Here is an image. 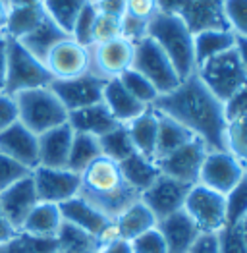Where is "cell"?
<instances>
[{"mask_svg": "<svg viewBox=\"0 0 247 253\" xmlns=\"http://www.w3.org/2000/svg\"><path fill=\"white\" fill-rule=\"evenodd\" d=\"M153 108L166 114L199 137L208 151H226V114L218 101L197 74L182 80L174 91L159 95Z\"/></svg>", "mask_w": 247, "mask_h": 253, "instance_id": "obj_1", "label": "cell"}, {"mask_svg": "<svg viewBox=\"0 0 247 253\" xmlns=\"http://www.w3.org/2000/svg\"><path fill=\"white\" fill-rule=\"evenodd\" d=\"M80 176L82 186L78 195L83 197L87 203H91L112 222L129 205L139 201V193L125 182L120 165L103 155L95 159Z\"/></svg>", "mask_w": 247, "mask_h": 253, "instance_id": "obj_2", "label": "cell"}, {"mask_svg": "<svg viewBox=\"0 0 247 253\" xmlns=\"http://www.w3.org/2000/svg\"><path fill=\"white\" fill-rule=\"evenodd\" d=\"M147 35L157 42L170 58L180 80L195 74V54H193V35L178 16L159 12L149 21Z\"/></svg>", "mask_w": 247, "mask_h": 253, "instance_id": "obj_3", "label": "cell"}, {"mask_svg": "<svg viewBox=\"0 0 247 253\" xmlns=\"http://www.w3.org/2000/svg\"><path fill=\"white\" fill-rule=\"evenodd\" d=\"M18 120L35 135L68 122V110L50 87H37L21 91L16 97Z\"/></svg>", "mask_w": 247, "mask_h": 253, "instance_id": "obj_4", "label": "cell"}, {"mask_svg": "<svg viewBox=\"0 0 247 253\" xmlns=\"http://www.w3.org/2000/svg\"><path fill=\"white\" fill-rule=\"evenodd\" d=\"M8 39V37H6ZM54 82L44 62L35 58L20 41L8 39V70H6V85L4 95L16 97L21 91L48 87Z\"/></svg>", "mask_w": 247, "mask_h": 253, "instance_id": "obj_5", "label": "cell"}, {"mask_svg": "<svg viewBox=\"0 0 247 253\" xmlns=\"http://www.w3.org/2000/svg\"><path fill=\"white\" fill-rule=\"evenodd\" d=\"M195 74L206 85V89L222 103H226L247 82V70L240 60L236 48H230L226 52L206 60L195 70Z\"/></svg>", "mask_w": 247, "mask_h": 253, "instance_id": "obj_6", "label": "cell"}, {"mask_svg": "<svg viewBox=\"0 0 247 253\" xmlns=\"http://www.w3.org/2000/svg\"><path fill=\"white\" fill-rule=\"evenodd\" d=\"M131 68L137 70L139 74H143L145 78L155 85L159 95H166L182 84V80H180L178 72L174 70L170 58L151 37H147V39L135 44V54H133V66Z\"/></svg>", "mask_w": 247, "mask_h": 253, "instance_id": "obj_7", "label": "cell"}, {"mask_svg": "<svg viewBox=\"0 0 247 253\" xmlns=\"http://www.w3.org/2000/svg\"><path fill=\"white\" fill-rule=\"evenodd\" d=\"M184 211L201 232L216 234L226 226V199L222 193L201 184L191 186L185 197Z\"/></svg>", "mask_w": 247, "mask_h": 253, "instance_id": "obj_8", "label": "cell"}, {"mask_svg": "<svg viewBox=\"0 0 247 253\" xmlns=\"http://www.w3.org/2000/svg\"><path fill=\"white\" fill-rule=\"evenodd\" d=\"M206 153L208 149L205 143L199 137H193L184 147L176 149L174 153L166 155L155 163L161 170V174L174 178L187 186H195L199 182V174H201V167L205 163Z\"/></svg>", "mask_w": 247, "mask_h": 253, "instance_id": "obj_9", "label": "cell"}, {"mask_svg": "<svg viewBox=\"0 0 247 253\" xmlns=\"http://www.w3.org/2000/svg\"><path fill=\"white\" fill-rule=\"evenodd\" d=\"M135 44L125 41L124 37H116L112 41L93 44L91 46V74L101 80H118L124 72L133 66Z\"/></svg>", "mask_w": 247, "mask_h": 253, "instance_id": "obj_10", "label": "cell"}, {"mask_svg": "<svg viewBox=\"0 0 247 253\" xmlns=\"http://www.w3.org/2000/svg\"><path fill=\"white\" fill-rule=\"evenodd\" d=\"M37 197L42 203L62 205L64 201L76 197L80 193L82 176L68 169H46L37 167L31 172Z\"/></svg>", "mask_w": 247, "mask_h": 253, "instance_id": "obj_11", "label": "cell"}, {"mask_svg": "<svg viewBox=\"0 0 247 253\" xmlns=\"http://www.w3.org/2000/svg\"><path fill=\"white\" fill-rule=\"evenodd\" d=\"M44 66L54 80H74L91 72V48L72 37L60 41L44 58Z\"/></svg>", "mask_w": 247, "mask_h": 253, "instance_id": "obj_12", "label": "cell"}, {"mask_svg": "<svg viewBox=\"0 0 247 253\" xmlns=\"http://www.w3.org/2000/svg\"><path fill=\"white\" fill-rule=\"evenodd\" d=\"M244 176H246V167L232 153H228V151H208L205 157V163L201 167V174H199L197 184L226 195Z\"/></svg>", "mask_w": 247, "mask_h": 253, "instance_id": "obj_13", "label": "cell"}, {"mask_svg": "<svg viewBox=\"0 0 247 253\" xmlns=\"http://www.w3.org/2000/svg\"><path fill=\"white\" fill-rule=\"evenodd\" d=\"M104 80L99 76L87 72L80 78L74 80H54L48 85L52 89V93L60 99V103L68 112L85 108V106L103 103V89Z\"/></svg>", "mask_w": 247, "mask_h": 253, "instance_id": "obj_14", "label": "cell"}, {"mask_svg": "<svg viewBox=\"0 0 247 253\" xmlns=\"http://www.w3.org/2000/svg\"><path fill=\"white\" fill-rule=\"evenodd\" d=\"M189 190H191V186L161 174L155 180V184L139 195V199L143 201L145 207L155 214V218L159 222L166 216L184 209L185 197H187Z\"/></svg>", "mask_w": 247, "mask_h": 253, "instance_id": "obj_15", "label": "cell"}, {"mask_svg": "<svg viewBox=\"0 0 247 253\" xmlns=\"http://www.w3.org/2000/svg\"><path fill=\"white\" fill-rule=\"evenodd\" d=\"M174 16L184 21L191 35L230 29L224 12V0H184Z\"/></svg>", "mask_w": 247, "mask_h": 253, "instance_id": "obj_16", "label": "cell"}, {"mask_svg": "<svg viewBox=\"0 0 247 253\" xmlns=\"http://www.w3.org/2000/svg\"><path fill=\"white\" fill-rule=\"evenodd\" d=\"M37 203H39V197H37L31 174L18 180L16 184H12L8 190L0 193V209L18 232H21L25 218L35 209Z\"/></svg>", "mask_w": 247, "mask_h": 253, "instance_id": "obj_17", "label": "cell"}, {"mask_svg": "<svg viewBox=\"0 0 247 253\" xmlns=\"http://www.w3.org/2000/svg\"><path fill=\"white\" fill-rule=\"evenodd\" d=\"M0 151L25 169L39 167V135L27 129L20 120L0 133Z\"/></svg>", "mask_w": 247, "mask_h": 253, "instance_id": "obj_18", "label": "cell"}, {"mask_svg": "<svg viewBox=\"0 0 247 253\" xmlns=\"http://www.w3.org/2000/svg\"><path fill=\"white\" fill-rule=\"evenodd\" d=\"M58 207H60L62 220L64 222H68V224L83 230V232L95 236L97 240H101L103 234L114 224L110 218H106L103 212L97 211L91 203H87L80 195L64 201Z\"/></svg>", "mask_w": 247, "mask_h": 253, "instance_id": "obj_19", "label": "cell"}, {"mask_svg": "<svg viewBox=\"0 0 247 253\" xmlns=\"http://www.w3.org/2000/svg\"><path fill=\"white\" fill-rule=\"evenodd\" d=\"M157 228L165 238L168 253H189L193 242L201 234L197 224L189 218V214L184 209L166 216L163 220H159Z\"/></svg>", "mask_w": 247, "mask_h": 253, "instance_id": "obj_20", "label": "cell"}, {"mask_svg": "<svg viewBox=\"0 0 247 253\" xmlns=\"http://www.w3.org/2000/svg\"><path fill=\"white\" fill-rule=\"evenodd\" d=\"M72 139H74V129L68 126V122L41 133L39 135V167L66 169Z\"/></svg>", "mask_w": 247, "mask_h": 253, "instance_id": "obj_21", "label": "cell"}, {"mask_svg": "<svg viewBox=\"0 0 247 253\" xmlns=\"http://www.w3.org/2000/svg\"><path fill=\"white\" fill-rule=\"evenodd\" d=\"M103 103L110 110V114L116 118L118 124H129L137 116H141L145 110L149 108L147 105L139 103L125 87L120 80H108L103 89Z\"/></svg>", "mask_w": 247, "mask_h": 253, "instance_id": "obj_22", "label": "cell"}, {"mask_svg": "<svg viewBox=\"0 0 247 253\" xmlns=\"http://www.w3.org/2000/svg\"><path fill=\"white\" fill-rule=\"evenodd\" d=\"M68 126L78 133H89V135L101 137L104 133L112 131L114 127H118L120 124L110 114V110L106 108L104 103H97V105L68 112Z\"/></svg>", "mask_w": 247, "mask_h": 253, "instance_id": "obj_23", "label": "cell"}, {"mask_svg": "<svg viewBox=\"0 0 247 253\" xmlns=\"http://www.w3.org/2000/svg\"><path fill=\"white\" fill-rule=\"evenodd\" d=\"M62 212L60 207L54 203H42L39 201L35 209L29 212L25 218L21 232L35 236V238H44V240H54L62 226Z\"/></svg>", "mask_w": 247, "mask_h": 253, "instance_id": "obj_24", "label": "cell"}, {"mask_svg": "<svg viewBox=\"0 0 247 253\" xmlns=\"http://www.w3.org/2000/svg\"><path fill=\"white\" fill-rule=\"evenodd\" d=\"M127 133L131 137V143L135 153L149 157L155 161V147H157V129H159V116L153 106H149L141 116L125 124Z\"/></svg>", "mask_w": 247, "mask_h": 253, "instance_id": "obj_25", "label": "cell"}, {"mask_svg": "<svg viewBox=\"0 0 247 253\" xmlns=\"http://www.w3.org/2000/svg\"><path fill=\"white\" fill-rule=\"evenodd\" d=\"M68 37H70V35H68L64 29H60L48 16H44V20H42L29 35H25L23 39H20V42L35 56V58H39L41 62H44L46 54H48L58 42L64 41V39H68Z\"/></svg>", "mask_w": 247, "mask_h": 253, "instance_id": "obj_26", "label": "cell"}, {"mask_svg": "<svg viewBox=\"0 0 247 253\" xmlns=\"http://www.w3.org/2000/svg\"><path fill=\"white\" fill-rule=\"evenodd\" d=\"M157 226V218L155 214L149 211L143 205V201H135L133 205H129L125 211L114 220V228L118 232V238H122L125 242L135 240L137 236L151 230Z\"/></svg>", "mask_w": 247, "mask_h": 253, "instance_id": "obj_27", "label": "cell"}, {"mask_svg": "<svg viewBox=\"0 0 247 253\" xmlns=\"http://www.w3.org/2000/svg\"><path fill=\"white\" fill-rule=\"evenodd\" d=\"M118 165H120V170H122L125 182L139 195L147 188H151L155 184V180L161 176V170L157 167V163L153 159H149V157L139 155V153L129 155L125 161L118 163Z\"/></svg>", "mask_w": 247, "mask_h": 253, "instance_id": "obj_28", "label": "cell"}, {"mask_svg": "<svg viewBox=\"0 0 247 253\" xmlns=\"http://www.w3.org/2000/svg\"><path fill=\"white\" fill-rule=\"evenodd\" d=\"M157 116H159V129H157L155 161L174 153L176 149L184 147L185 143H189L195 137L187 127H184L180 122H176L174 118L161 114V112H157Z\"/></svg>", "mask_w": 247, "mask_h": 253, "instance_id": "obj_29", "label": "cell"}, {"mask_svg": "<svg viewBox=\"0 0 247 253\" xmlns=\"http://www.w3.org/2000/svg\"><path fill=\"white\" fill-rule=\"evenodd\" d=\"M236 35L224 29V31H203L193 35V54H195V70L205 64L206 60L234 48Z\"/></svg>", "mask_w": 247, "mask_h": 253, "instance_id": "obj_30", "label": "cell"}, {"mask_svg": "<svg viewBox=\"0 0 247 253\" xmlns=\"http://www.w3.org/2000/svg\"><path fill=\"white\" fill-rule=\"evenodd\" d=\"M46 12L41 6H23V8H10L8 10V18L4 23L2 35L8 39H16L20 41L25 35H29L42 20H44Z\"/></svg>", "mask_w": 247, "mask_h": 253, "instance_id": "obj_31", "label": "cell"}, {"mask_svg": "<svg viewBox=\"0 0 247 253\" xmlns=\"http://www.w3.org/2000/svg\"><path fill=\"white\" fill-rule=\"evenodd\" d=\"M101 145H99V137L89 135V133H78L74 131V139H72V147H70V157H68V167L66 169L82 174L95 159H99Z\"/></svg>", "mask_w": 247, "mask_h": 253, "instance_id": "obj_32", "label": "cell"}, {"mask_svg": "<svg viewBox=\"0 0 247 253\" xmlns=\"http://www.w3.org/2000/svg\"><path fill=\"white\" fill-rule=\"evenodd\" d=\"M87 2L91 0H42V8L46 16L70 35L80 12L85 8Z\"/></svg>", "mask_w": 247, "mask_h": 253, "instance_id": "obj_33", "label": "cell"}, {"mask_svg": "<svg viewBox=\"0 0 247 253\" xmlns=\"http://www.w3.org/2000/svg\"><path fill=\"white\" fill-rule=\"evenodd\" d=\"M99 145H101L103 157L114 161V163H122L129 155L135 153L133 143H131V137L127 133V127L122 126V124L118 127H114L112 131L101 135L99 137Z\"/></svg>", "mask_w": 247, "mask_h": 253, "instance_id": "obj_34", "label": "cell"}, {"mask_svg": "<svg viewBox=\"0 0 247 253\" xmlns=\"http://www.w3.org/2000/svg\"><path fill=\"white\" fill-rule=\"evenodd\" d=\"M226 199V224L240 226L247 216V174L224 195Z\"/></svg>", "mask_w": 247, "mask_h": 253, "instance_id": "obj_35", "label": "cell"}, {"mask_svg": "<svg viewBox=\"0 0 247 253\" xmlns=\"http://www.w3.org/2000/svg\"><path fill=\"white\" fill-rule=\"evenodd\" d=\"M56 246H58L56 238L44 240V238H35V236L20 232L10 242L0 244V253H50L52 250H56Z\"/></svg>", "mask_w": 247, "mask_h": 253, "instance_id": "obj_36", "label": "cell"}, {"mask_svg": "<svg viewBox=\"0 0 247 253\" xmlns=\"http://www.w3.org/2000/svg\"><path fill=\"white\" fill-rule=\"evenodd\" d=\"M118 80H120L124 87H125L139 103H143V105L151 106L159 99V91L155 89V85L151 84L143 74H139V72L133 70V68L127 70V72H124Z\"/></svg>", "mask_w": 247, "mask_h": 253, "instance_id": "obj_37", "label": "cell"}, {"mask_svg": "<svg viewBox=\"0 0 247 253\" xmlns=\"http://www.w3.org/2000/svg\"><path fill=\"white\" fill-rule=\"evenodd\" d=\"M226 151L247 167V116L230 120L226 126Z\"/></svg>", "mask_w": 247, "mask_h": 253, "instance_id": "obj_38", "label": "cell"}, {"mask_svg": "<svg viewBox=\"0 0 247 253\" xmlns=\"http://www.w3.org/2000/svg\"><path fill=\"white\" fill-rule=\"evenodd\" d=\"M95 18H97V8L93 2H87L85 8L80 12L78 20L72 27V33L70 37L74 41H78L83 46H93V23H95Z\"/></svg>", "mask_w": 247, "mask_h": 253, "instance_id": "obj_39", "label": "cell"}, {"mask_svg": "<svg viewBox=\"0 0 247 253\" xmlns=\"http://www.w3.org/2000/svg\"><path fill=\"white\" fill-rule=\"evenodd\" d=\"M218 250L220 253H247V234L242 226H224L218 232Z\"/></svg>", "mask_w": 247, "mask_h": 253, "instance_id": "obj_40", "label": "cell"}, {"mask_svg": "<svg viewBox=\"0 0 247 253\" xmlns=\"http://www.w3.org/2000/svg\"><path fill=\"white\" fill-rule=\"evenodd\" d=\"M224 12L230 31L238 37H247V0H224Z\"/></svg>", "mask_w": 247, "mask_h": 253, "instance_id": "obj_41", "label": "cell"}, {"mask_svg": "<svg viewBox=\"0 0 247 253\" xmlns=\"http://www.w3.org/2000/svg\"><path fill=\"white\" fill-rule=\"evenodd\" d=\"M33 170L25 169L23 165L16 163L14 159H10L8 155H4L0 151V193L4 190H8L12 184H16L18 180L29 176Z\"/></svg>", "mask_w": 247, "mask_h": 253, "instance_id": "obj_42", "label": "cell"}, {"mask_svg": "<svg viewBox=\"0 0 247 253\" xmlns=\"http://www.w3.org/2000/svg\"><path fill=\"white\" fill-rule=\"evenodd\" d=\"M120 21H122L120 18H112L97 12V18L93 23V44H101L120 37Z\"/></svg>", "mask_w": 247, "mask_h": 253, "instance_id": "obj_43", "label": "cell"}, {"mask_svg": "<svg viewBox=\"0 0 247 253\" xmlns=\"http://www.w3.org/2000/svg\"><path fill=\"white\" fill-rule=\"evenodd\" d=\"M129 246H131V253H168L165 238L157 226L137 236L135 240H131Z\"/></svg>", "mask_w": 247, "mask_h": 253, "instance_id": "obj_44", "label": "cell"}, {"mask_svg": "<svg viewBox=\"0 0 247 253\" xmlns=\"http://www.w3.org/2000/svg\"><path fill=\"white\" fill-rule=\"evenodd\" d=\"M147 31H149V21L137 20V18H133L129 14H125L122 21H120V37H124L125 41L133 42V44L147 39L149 37Z\"/></svg>", "mask_w": 247, "mask_h": 253, "instance_id": "obj_45", "label": "cell"}, {"mask_svg": "<svg viewBox=\"0 0 247 253\" xmlns=\"http://www.w3.org/2000/svg\"><path fill=\"white\" fill-rule=\"evenodd\" d=\"M224 114L228 122L240 116H247V82L224 103Z\"/></svg>", "mask_w": 247, "mask_h": 253, "instance_id": "obj_46", "label": "cell"}, {"mask_svg": "<svg viewBox=\"0 0 247 253\" xmlns=\"http://www.w3.org/2000/svg\"><path fill=\"white\" fill-rule=\"evenodd\" d=\"M125 14L141 21H151L159 14L157 0H125Z\"/></svg>", "mask_w": 247, "mask_h": 253, "instance_id": "obj_47", "label": "cell"}, {"mask_svg": "<svg viewBox=\"0 0 247 253\" xmlns=\"http://www.w3.org/2000/svg\"><path fill=\"white\" fill-rule=\"evenodd\" d=\"M18 122V105L10 95L0 93V133Z\"/></svg>", "mask_w": 247, "mask_h": 253, "instance_id": "obj_48", "label": "cell"}, {"mask_svg": "<svg viewBox=\"0 0 247 253\" xmlns=\"http://www.w3.org/2000/svg\"><path fill=\"white\" fill-rule=\"evenodd\" d=\"M189 253H220L218 250V236L216 234L201 232L193 242Z\"/></svg>", "mask_w": 247, "mask_h": 253, "instance_id": "obj_49", "label": "cell"}, {"mask_svg": "<svg viewBox=\"0 0 247 253\" xmlns=\"http://www.w3.org/2000/svg\"><path fill=\"white\" fill-rule=\"evenodd\" d=\"M99 14H106L112 18H120L125 16V0H97L93 2Z\"/></svg>", "mask_w": 247, "mask_h": 253, "instance_id": "obj_50", "label": "cell"}, {"mask_svg": "<svg viewBox=\"0 0 247 253\" xmlns=\"http://www.w3.org/2000/svg\"><path fill=\"white\" fill-rule=\"evenodd\" d=\"M6 70H8V39L0 35V93H4Z\"/></svg>", "mask_w": 247, "mask_h": 253, "instance_id": "obj_51", "label": "cell"}, {"mask_svg": "<svg viewBox=\"0 0 247 253\" xmlns=\"http://www.w3.org/2000/svg\"><path fill=\"white\" fill-rule=\"evenodd\" d=\"M99 253H131V246H129V242H125L122 238H116V240L101 246Z\"/></svg>", "mask_w": 247, "mask_h": 253, "instance_id": "obj_52", "label": "cell"}, {"mask_svg": "<svg viewBox=\"0 0 247 253\" xmlns=\"http://www.w3.org/2000/svg\"><path fill=\"white\" fill-rule=\"evenodd\" d=\"M18 230L8 222V218L4 216V212L0 209V244H6V242H10L12 238H16L18 236Z\"/></svg>", "mask_w": 247, "mask_h": 253, "instance_id": "obj_53", "label": "cell"}, {"mask_svg": "<svg viewBox=\"0 0 247 253\" xmlns=\"http://www.w3.org/2000/svg\"><path fill=\"white\" fill-rule=\"evenodd\" d=\"M234 48H236L240 60H242V64L246 66V70H247V37H238V35H236V44H234Z\"/></svg>", "mask_w": 247, "mask_h": 253, "instance_id": "obj_54", "label": "cell"}, {"mask_svg": "<svg viewBox=\"0 0 247 253\" xmlns=\"http://www.w3.org/2000/svg\"><path fill=\"white\" fill-rule=\"evenodd\" d=\"M50 253H99V248H64V246H56V250H52Z\"/></svg>", "mask_w": 247, "mask_h": 253, "instance_id": "obj_55", "label": "cell"}, {"mask_svg": "<svg viewBox=\"0 0 247 253\" xmlns=\"http://www.w3.org/2000/svg\"><path fill=\"white\" fill-rule=\"evenodd\" d=\"M42 0H8L10 8H23V6H41Z\"/></svg>", "mask_w": 247, "mask_h": 253, "instance_id": "obj_56", "label": "cell"}, {"mask_svg": "<svg viewBox=\"0 0 247 253\" xmlns=\"http://www.w3.org/2000/svg\"><path fill=\"white\" fill-rule=\"evenodd\" d=\"M8 10H10V6L4 0H0V35H2L4 23H6V18H8Z\"/></svg>", "mask_w": 247, "mask_h": 253, "instance_id": "obj_57", "label": "cell"}, {"mask_svg": "<svg viewBox=\"0 0 247 253\" xmlns=\"http://www.w3.org/2000/svg\"><path fill=\"white\" fill-rule=\"evenodd\" d=\"M240 226H242V230H244V232L247 234V216H246V218H244V222H242Z\"/></svg>", "mask_w": 247, "mask_h": 253, "instance_id": "obj_58", "label": "cell"}, {"mask_svg": "<svg viewBox=\"0 0 247 253\" xmlns=\"http://www.w3.org/2000/svg\"><path fill=\"white\" fill-rule=\"evenodd\" d=\"M91 2H97V0H91Z\"/></svg>", "mask_w": 247, "mask_h": 253, "instance_id": "obj_59", "label": "cell"}, {"mask_svg": "<svg viewBox=\"0 0 247 253\" xmlns=\"http://www.w3.org/2000/svg\"><path fill=\"white\" fill-rule=\"evenodd\" d=\"M4 2H6V4H8V0H4Z\"/></svg>", "mask_w": 247, "mask_h": 253, "instance_id": "obj_60", "label": "cell"}, {"mask_svg": "<svg viewBox=\"0 0 247 253\" xmlns=\"http://www.w3.org/2000/svg\"><path fill=\"white\" fill-rule=\"evenodd\" d=\"M246 174H247V167H246Z\"/></svg>", "mask_w": 247, "mask_h": 253, "instance_id": "obj_61", "label": "cell"}]
</instances>
